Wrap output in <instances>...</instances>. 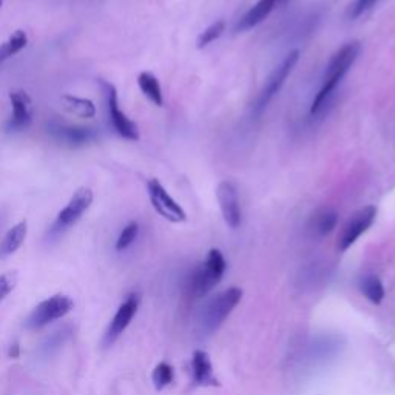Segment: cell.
<instances>
[{"mask_svg":"<svg viewBox=\"0 0 395 395\" xmlns=\"http://www.w3.org/2000/svg\"><path fill=\"white\" fill-rule=\"evenodd\" d=\"M28 235V222L23 220L5 233L4 239L0 241V258H8L15 253L27 239Z\"/></svg>","mask_w":395,"mask_h":395,"instance_id":"e0dca14e","label":"cell"},{"mask_svg":"<svg viewBox=\"0 0 395 395\" xmlns=\"http://www.w3.org/2000/svg\"><path fill=\"white\" fill-rule=\"evenodd\" d=\"M287 2V0H258V2L249 10L237 23V31H249L268 18L275 10L277 5Z\"/></svg>","mask_w":395,"mask_h":395,"instance_id":"5bb4252c","label":"cell"},{"mask_svg":"<svg viewBox=\"0 0 395 395\" xmlns=\"http://www.w3.org/2000/svg\"><path fill=\"white\" fill-rule=\"evenodd\" d=\"M378 2H380V0H356V2H353L352 6L349 8V18L358 19L360 15L368 13L369 10H372Z\"/></svg>","mask_w":395,"mask_h":395,"instance_id":"4316f807","label":"cell"},{"mask_svg":"<svg viewBox=\"0 0 395 395\" xmlns=\"http://www.w3.org/2000/svg\"><path fill=\"white\" fill-rule=\"evenodd\" d=\"M93 199L94 195L92 189L88 187L77 189L75 193H73L68 204L62 208L58 216H56L50 230H48V237L58 238L63 235L65 232H68L73 225L77 224V221L84 216L88 208L92 207Z\"/></svg>","mask_w":395,"mask_h":395,"instance_id":"5b68a950","label":"cell"},{"mask_svg":"<svg viewBox=\"0 0 395 395\" xmlns=\"http://www.w3.org/2000/svg\"><path fill=\"white\" fill-rule=\"evenodd\" d=\"M298 59H300V51L292 50L284 56V59L281 61L275 68H273L269 77L265 79L261 92L258 94V98L252 106V115L255 118L263 115V111L268 108L270 101L275 98L277 93L283 88L289 75L294 71L295 65L298 63Z\"/></svg>","mask_w":395,"mask_h":395,"instance_id":"277c9868","label":"cell"},{"mask_svg":"<svg viewBox=\"0 0 395 395\" xmlns=\"http://www.w3.org/2000/svg\"><path fill=\"white\" fill-rule=\"evenodd\" d=\"M375 218L377 208L374 206H366L353 213L343 227L340 238H338V249L344 252L348 251L352 244H356V241L374 224Z\"/></svg>","mask_w":395,"mask_h":395,"instance_id":"8fae6325","label":"cell"},{"mask_svg":"<svg viewBox=\"0 0 395 395\" xmlns=\"http://www.w3.org/2000/svg\"><path fill=\"white\" fill-rule=\"evenodd\" d=\"M361 51L360 42H349L343 45L340 50H338L332 58H330L325 76H323V84H321L320 92L315 94V98L312 101L311 106V115L318 116L320 113H323L327 107V104H330V99L337 90L338 84L341 82V79L346 76L356 61L358 59Z\"/></svg>","mask_w":395,"mask_h":395,"instance_id":"6da1fadb","label":"cell"},{"mask_svg":"<svg viewBox=\"0 0 395 395\" xmlns=\"http://www.w3.org/2000/svg\"><path fill=\"white\" fill-rule=\"evenodd\" d=\"M101 88L104 92V98H106V107L108 113V120L110 125L113 127L120 138L127 141H138L139 139V130L133 120L128 118L125 113L119 107V98H118V90L108 80H99Z\"/></svg>","mask_w":395,"mask_h":395,"instance_id":"ba28073f","label":"cell"},{"mask_svg":"<svg viewBox=\"0 0 395 395\" xmlns=\"http://www.w3.org/2000/svg\"><path fill=\"white\" fill-rule=\"evenodd\" d=\"M173 380H175V370L168 363L165 361L159 363V365L153 369L151 382L158 391L165 389L167 386H170L173 383Z\"/></svg>","mask_w":395,"mask_h":395,"instance_id":"603a6c76","label":"cell"},{"mask_svg":"<svg viewBox=\"0 0 395 395\" xmlns=\"http://www.w3.org/2000/svg\"><path fill=\"white\" fill-rule=\"evenodd\" d=\"M28 44V36L23 30H18L10 36L5 44L0 45V65L13 56L20 53Z\"/></svg>","mask_w":395,"mask_h":395,"instance_id":"44dd1931","label":"cell"},{"mask_svg":"<svg viewBox=\"0 0 395 395\" xmlns=\"http://www.w3.org/2000/svg\"><path fill=\"white\" fill-rule=\"evenodd\" d=\"M10 102L13 111L5 123V132L19 133L27 130L33 123V101L30 94L23 90H11Z\"/></svg>","mask_w":395,"mask_h":395,"instance_id":"30bf717a","label":"cell"},{"mask_svg":"<svg viewBox=\"0 0 395 395\" xmlns=\"http://www.w3.org/2000/svg\"><path fill=\"white\" fill-rule=\"evenodd\" d=\"M138 233H139V224L134 221L128 222L123 229V232H120V235L116 241V251L123 252L125 249L130 247L134 243V239L138 238Z\"/></svg>","mask_w":395,"mask_h":395,"instance_id":"cb8c5ba5","label":"cell"},{"mask_svg":"<svg viewBox=\"0 0 395 395\" xmlns=\"http://www.w3.org/2000/svg\"><path fill=\"white\" fill-rule=\"evenodd\" d=\"M63 108H65L70 115L82 118V119H93L96 116V106L92 99L87 98H79V96L73 94H63L61 98Z\"/></svg>","mask_w":395,"mask_h":395,"instance_id":"ac0fdd59","label":"cell"},{"mask_svg":"<svg viewBox=\"0 0 395 395\" xmlns=\"http://www.w3.org/2000/svg\"><path fill=\"white\" fill-rule=\"evenodd\" d=\"M338 224V213L330 207H321L311 216L309 220V232L312 237L323 238L329 233H332Z\"/></svg>","mask_w":395,"mask_h":395,"instance_id":"2e32d148","label":"cell"},{"mask_svg":"<svg viewBox=\"0 0 395 395\" xmlns=\"http://www.w3.org/2000/svg\"><path fill=\"white\" fill-rule=\"evenodd\" d=\"M139 301H141V298L138 294L127 295L124 303L119 306L115 317H113L110 321L107 332H106V335H104V344L111 346L120 337V334H124V330L128 327V325L132 323L136 312H138Z\"/></svg>","mask_w":395,"mask_h":395,"instance_id":"7c38bea8","label":"cell"},{"mask_svg":"<svg viewBox=\"0 0 395 395\" xmlns=\"http://www.w3.org/2000/svg\"><path fill=\"white\" fill-rule=\"evenodd\" d=\"M8 356H10V358H19V356H20V346H19V343H14V344L10 346Z\"/></svg>","mask_w":395,"mask_h":395,"instance_id":"83f0119b","label":"cell"},{"mask_svg":"<svg viewBox=\"0 0 395 395\" xmlns=\"http://www.w3.org/2000/svg\"><path fill=\"white\" fill-rule=\"evenodd\" d=\"M225 269H227V263H225L224 255L218 249H212L208 252L206 261L192 272L187 283L190 295L195 298L206 296L220 283Z\"/></svg>","mask_w":395,"mask_h":395,"instance_id":"3957f363","label":"cell"},{"mask_svg":"<svg viewBox=\"0 0 395 395\" xmlns=\"http://www.w3.org/2000/svg\"><path fill=\"white\" fill-rule=\"evenodd\" d=\"M216 198L218 203H220L225 224L232 229H238L241 225V207L235 184L230 181L220 182L216 189Z\"/></svg>","mask_w":395,"mask_h":395,"instance_id":"4fadbf2b","label":"cell"},{"mask_svg":"<svg viewBox=\"0 0 395 395\" xmlns=\"http://www.w3.org/2000/svg\"><path fill=\"white\" fill-rule=\"evenodd\" d=\"M147 190L153 208H155L164 220L175 224L187 221V213H185L184 208L176 203L170 196V193L165 190L164 185L158 180H150L147 184Z\"/></svg>","mask_w":395,"mask_h":395,"instance_id":"9c48e42d","label":"cell"},{"mask_svg":"<svg viewBox=\"0 0 395 395\" xmlns=\"http://www.w3.org/2000/svg\"><path fill=\"white\" fill-rule=\"evenodd\" d=\"M241 298H243V290L239 287H230L213 296L212 300H208L198 318L201 332H215V330L224 323L225 318L230 315L232 311L237 308Z\"/></svg>","mask_w":395,"mask_h":395,"instance_id":"7a4b0ae2","label":"cell"},{"mask_svg":"<svg viewBox=\"0 0 395 395\" xmlns=\"http://www.w3.org/2000/svg\"><path fill=\"white\" fill-rule=\"evenodd\" d=\"M2 5H4V0H0V8H2Z\"/></svg>","mask_w":395,"mask_h":395,"instance_id":"f1b7e54d","label":"cell"},{"mask_svg":"<svg viewBox=\"0 0 395 395\" xmlns=\"http://www.w3.org/2000/svg\"><path fill=\"white\" fill-rule=\"evenodd\" d=\"M15 284H18V273L15 272H6L0 275V303L13 292Z\"/></svg>","mask_w":395,"mask_h":395,"instance_id":"484cf974","label":"cell"},{"mask_svg":"<svg viewBox=\"0 0 395 395\" xmlns=\"http://www.w3.org/2000/svg\"><path fill=\"white\" fill-rule=\"evenodd\" d=\"M360 290L370 303L380 304L384 298V287L382 281L375 275H368L360 281Z\"/></svg>","mask_w":395,"mask_h":395,"instance_id":"7402d4cb","label":"cell"},{"mask_svg":"<svg viewBox=\"0 0 395 395\" xmlns=\"http://www.w3.org/2000/svg\"><path fill=\"white\" fill-rule=\"evenodd\" d=\"M138 85L141 88V92L144 93L145 98L155 104L156 107L164 106V96H163V88L158 77L153 75L150 71H142L138 76Z\"/></svg>","mask_w":395,"mask_h":395,"instance_id":"d6986e66","label":"cell"},{"mask_svg":"<svg viewBox=\"0 0 395 395\" xmlns=\"http://www.w3.org/2000/svg\"><path fill=\"white\" fill-rule=\"evenodd\" d=\"M46 133L58 144L68 149H80L99 139V132L93 127L73 125L59 119H51L46 124Z\"/></svg>","mask_w":395,"mask_h":395,"instance_id":"8992f818","label":"cell"},{"mask_svg":"<svg viewBox=\"0 0 395 395\" xmlns=\"http://www.w3.org/2000/svg\"><path fill=\"white\" fill-rule=\"evenodd\" d=\"M73 308H75V301L68 295H53L36 306L25 320V327L30 330L42 329L53 321L68 315Z\"/></svg>","mask_w":395,"mask_h":395,"instance_id":"52a82bcc","label":"cell"},{"mask_svg":"<svg viewBox=\"0 0 395 395\" xmlns=\"http://www.w3.org/2000/svg\"><path fill=\"white\" fill-rule=\"evenodd\" d=\"M225 30V22L224 20H216L215 23H212L211 27L206 28L201 36L198 37V48H206L207 45H211L212 42H215L216 39H220L221 35L224 33Z\"/></svg>","mask_w":395,"mask_h":395,"instance_id":"d4e9b609","label":"cell"},{"mask_svg":"<svg viewBox=\"0 0 395 395\" xmlns=\"http://www.w3.org/2000/svg\"><path fill=\"white\" fill-rule=\"evenodd\" d=\"M340 348V340L337 337H318L309 346L308 353L312 360H326L337 356Z\"/></svg>","mask_w":395,"mask_h":395,"instance_id":"ffe728a7","label":"cell"},{"mask_svg":"<svg viewBox=\"0 0 395 395\" xmlns=\"http://www.w3.org/2000/svg\"><path fill=\"white\" fill-rule=\"evenodd\" d=\"M193 380L198 386H220V382L215 377L211 357L204 351H195L192 358Z\"/></svg>","mask_w":395,"mask_h":395,"instance_id":"9a60e30c","label":"cell"}]
</instances>
